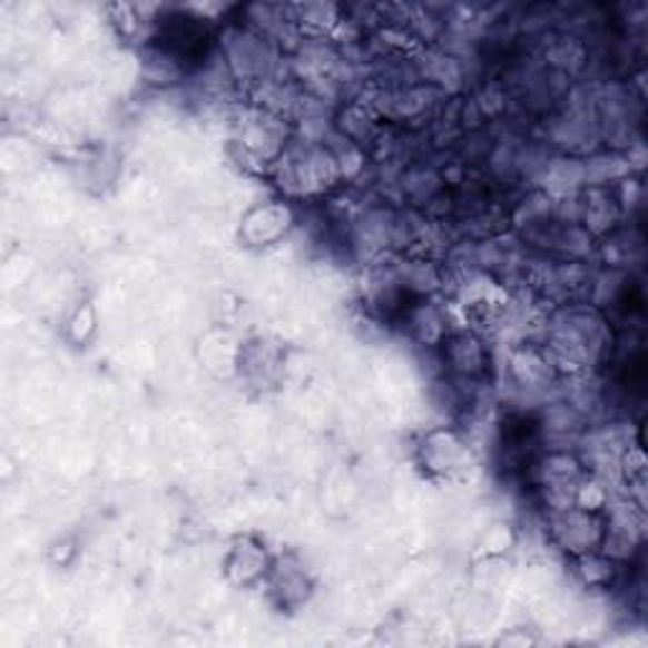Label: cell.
Returning <instances> with one entry per match:
<instances>
[{
	"label": "cell",
	"mask_w": 648,
	"mask_h": 648,
	"mask_svg": "<svg viewBox=\"0 0 648 648\" xmlns=\"http://www.w3.org/2000/svg\"><path fill=\"white\" fill-rule=\"evenodd\" d=\"M469 456L467 443L453 431H431L421 443V461L433 474L451 477L464 469Z\"/></svg>",
	"instance_id": "6da1fadb"
},
{
	"label": "cell",
	"mask_w": 648,
	"mask_h": 648,
	"mask_svg": "<svg viewBox=\"0 0 648 648\" xmlns=\"http://www.w3.org/2000/svg\"><path fill=\"white\" fill-rule=\"evenodd\" d=\"M274 562L258 542L244 540L228 558V570L238 582H254L258 578L272 576Z\"/></svg>",
	"instance_id": "7a4b0ae2"
}]
</instances>
